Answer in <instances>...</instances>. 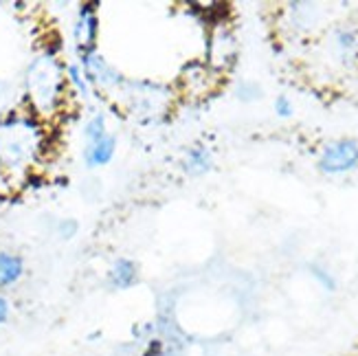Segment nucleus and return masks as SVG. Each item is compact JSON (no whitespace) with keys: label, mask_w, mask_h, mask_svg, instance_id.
<instances>
[{"label":"nucleus","mask_w":358,"mask_h":356,"mask_svg":"<svg viewBox=\"0 0 358 356\" xmlns=\"http://www.w3.org/2000/svg\"><path fill=\"white\" fill-rule=\"evenodd\" d=\"M46 143L42 119L15 111L0 121V169L20 174L34 165Z\"/></svg>","instance_id":"f257e3e1"},{"label":"nucleus","mask_w":358,"mask_h":356,"mask_svg":"<svg viewBox=\"0 0 358 356\" xmlns=\"http://www.w3.org/2000/svg\"><path fill=\"white\" fill-rule=\"evenodd\" d=\"M66 88V64H62L53 53H40L24 71L22 97L38 119H49L59 113Z\"/></svg>","instance_id":"f03ea898"},{"label":"nucleus","mask_w":358,"mask_h":356,"mask_svg":"<svg viewBox=\"0 0 358 356\" xmlns=\"http://www.w3.org/2000/svg\"><path fill=\"white\" fill-rule=\"evenodd\" d=\"M80 66H82V71L86 75L88 84L92 88H97V90L123 88V84H126L123 75L113 64H108L106 57L97 49L80 53Z\"/></svg>","instance_id":"7ed1b4c3"},{"label":"nucleus","mask_w":358,"mask_h":356,"mask_svg":"<svg viewBox=\"0 0 358 356\" xmlns=\"http://www.w3.org/2000/svg\"><path fill=\"white\" fill-rule=\"evenodd\" d=\"M130 95L128 99H132V113H138L143 117H154L165 111L167 106V88L159 86V84H152V82H126L123 84Z\"/></svg>","instance_id":"20e7f679"},{"label":"nucleus","mask_w":358,"mask_h":356,"mask_svg":"<svg viewBox=\"0 0 358 356\" xmlns=\"http://www.w3.org/2000/svg\"><path fill=\"white\" fill-rule=\"evenodd\" d=\"M358 165V143L352 138H338L323 148L319 169L325 174H343Z\"/></svg>","instance_id":"39448f33"},{"label":"nucleus","mask_w":358,"mask_h":356,"mask_svg":"<svg viewBox=\"0 0 358 356\" xmlns=\"http://www.w3.org/2000/svg\"><path fill=\"white\" fill-rule=\"evenodd\" d=\"M97 38H99V15L95 5H80L77 18L73 24V40L77 44V51L86 53L97 49Z\"/></svg>","instance_id":"423d86ee"},{"label":"nucleus","mask_w":358,"mask_h":356,"mask_svg":"<svg viewBox=\"0 0 358 356\" xmlns=\"http://www.w3.org/2000/svg\"><path fill=\"white\" fill-rule=\"evenodd\" d=\"M115 152H117V134L108 132L103 134L99 141H92L84 145V163L88 169H95V167H103L115 159Z\"/></svg>","instance_id":"0eeeda50"},{"label":"nucleus","mask_w":358,"mask_h":356,"mask_svg":"<svg viewBox=\"0 0 358 356\" xmlns=\"http://www.w3.org/2000/svg\"><path fill=\"white\" fill-rule=\"evenodd\" d=\"M108 280H110V286L117 290H128L138 282V266L136 262L130 257H117L110 266V273H108Z\"/></svg>","instance_id":"6e6552de"},{"label":"nucleus","mask_w":358,"mask_h":356,"mask_svg":"<svg viewBox=\"0 0 358 356\" xmlns=\"http://www.w3.org/2000/svg\"><path fill=\"white\" fill-rule=\"evenodd\" d=\"M24 275V259L18 253L0 251V288L15 286Z\"/></svg>","instance_id":"1a4fd4ad"},{"label":"nucleus","mask_w":358,"mask_h":356,"mask_svg":"<svg viewBox=\"0 0 358 356\" xmlns=\"http://www.w3.org/2000/svg\"><path fill=\"white\" fill-rule=\"evenodd\" d=\"M182 165H185V172H187V174L198 176V174L209 172L211 165H213V157H211L209 148H205V145H196V148H192V150H187V154H185V163H182Z\"/></svg>","instance_id":"9d476101"},{"label":"nucleus","mask_w":358,"mask_h":356,"mask_svg":"<svg viewBox=\"0 0 358 356\" xmlns=\"http://www.w3.org/2000/svg\"><path fill=\"white\" fill-rule=\"evenodd\" d=\"M20 101H22V92L18 90V86L7 80H0V121L18 111Z\"/></svg>","instance_id":"9b49d317"},{"label":"nucleus","mask_w":358,"mask_h":356,"mask_svg":"<svg viewBox=\"0 0 358 356\" xmlns=\"http://www.w3.org/2000/svg\"><path fill=\"white\" fill-rule=\"evenodd\" d=\"M66 82H69V86H71L82 99H88V97L92 95V86L88 84L86 75H84L82 66L77 64V62H71V64H66Z\"/></svg>","instance_id":"f8f14e48"},{"label":"nucleus","mask_w":358,"mask_h":356,"mask_svg":"<svg viewBox=\"0 0 358 356\" xmlns=\"http://www.w3.org/2000/svg\"><path fill=\"white\" fill-rule=\"evenodd\" d=\"M110 130H108V121H106V115L103 113H97V115H92L88 121H86V126H84V145L86 143H92V141H99V138L103 134H108Z\"/></svg>","instance_id":"ddd939ff"},{"label":"nucleus","mask_w":358,"mask_h":356,"mask_svg":"<svg viewBox=\"0 0 358 356\" xmlns=\"http://www.w3.org/2000/svg\"><path fill=\"white\" fill-rule=\"evenodd\" d=\"M259 86L257 84H253V82H244V84H240L238 86V97L242 99V101H253V99H257L259 97Z\"/></svg>","instance_id":"4468645a"},{"label":"nucleus","mask_w":358,"mask_h":356,"mask_svg":"<svg viewBox=\"0 0 358 356\" xmlns=\"http://www.w3.org/2000/svg\"><path fill=\"white\" fill-rule=\"evenodd\" d=\"M275 113H277V117H282V119H288V117H292V113H294V108H292V101L288 99V97H277L275 99Z\"/></svg>","instance_id":"2eb2a0df"},{"label":"nucleus","mask_w":358,"mask_h":356,"mask_svg":"<svg viewBox=\"0 0 358 356\" xmlns=\"http://www.w3.org/2000/svg\"><path fill=\"white\" fill-rule=\"evenodd\" d=\"M336 40H338L341 49H345V51H350L356 46V34H354V31H338Z\"/></svg>","instance_id":"dca6fc26"},{"label":"nucleus","mask_w":358,"mask_h":356,"mask_svg":"<svg viewBox=\"0 0 358 356\" xmlns=\"http://www.w3.org/2000/svg\"><path fill=\"white\" fill-rule=\"evenodd\" d=\"M57 234H59V238L71 240V238L77 234V222H75V220H62V222L57 225Z\"/></svg>","instance_id":"f3484780"},{"label":"nucleus","mask_w":358,"mask_h":356,"mask_svg":"<svg viewBox=\"0 0 358 356\" xmlns=\"http://www.w3.org/2000/svg\"><path fill=\"white\" fill-rule=\"evenodd\" d=\"M9 317H11V301L5 295H0V328L9 321Z\"/></svg>","instance_id":"a211bd4d"}]
</instances>
